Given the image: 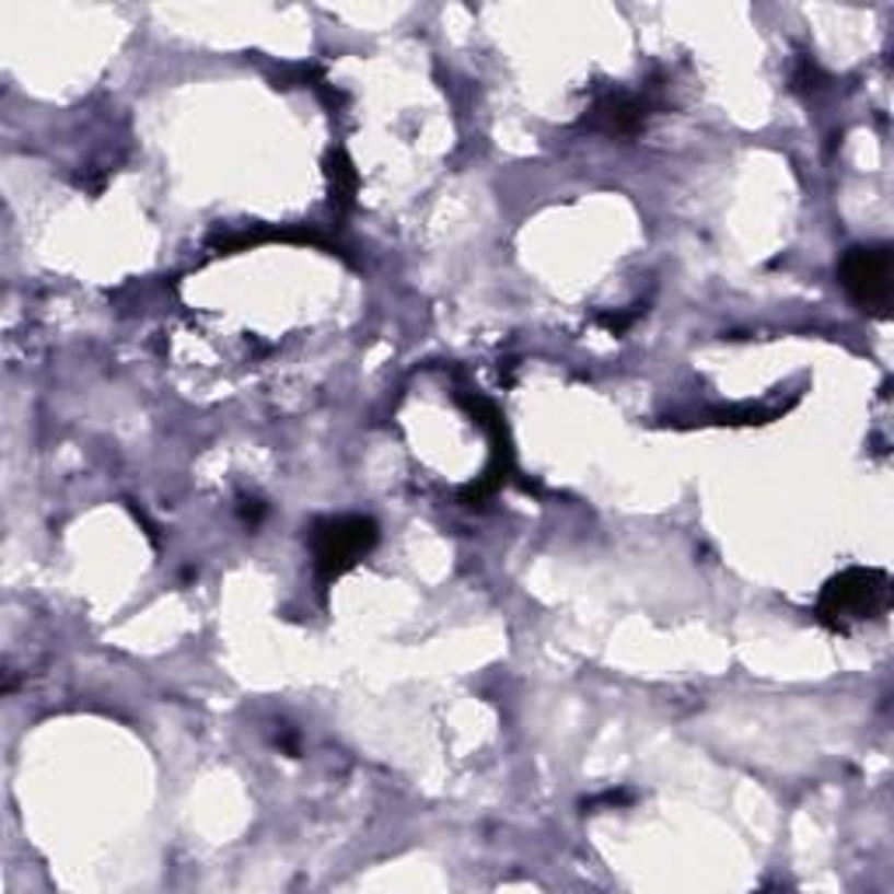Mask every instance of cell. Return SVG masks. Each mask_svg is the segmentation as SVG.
Instances as JSON below:
<instances>
[{
    "label": "cell",
    "instance_id": "10",
    "mask_svg": "<svg viewBox=\"0 0 894 894\" xmlns=\"http://www.w3.org/2000/svg\"><path fill=\"white\" fill-rule=\"evenodd\" d=\"M623 808V804H632V793L629 790H608V793H601V797H594V800H588V804H583V811H594V808Z\"/></svg>",
    "mask_w": 894,
    "mask_h": 894
},
{
    "label": "cell",
    "instance_id": "6",
    "mask_svg": "<svg viewBox=\"0 0 894 894\" xmlns=\"http://www.w3.org/2000/svg\"><path fill=\"white\" fill-rule=\"evenodd\" d=\"M782 413H787V409H769V406L744 403V406L709 409V413H703L699 423H706V427H762V423H773V419L782 416Z\"/></svg>",
    "mask_w": 894,
    "mask_h": 894
},
{
    "label": "cell",
    "instance_id": "2",
    "mask_svg": "<svg viewBox=\"0 0 894 894\" xmlns=\"http://www.w3.org/2000/svg\"><path fill=\"white\" fill-rule=\"evenodd\" d=\"M381 532L374 518L363 514H339V518H318L307 532L312 545V562L322 594L333 588L339 577L350 573L363 556H371Z\"/></svg>",
    "mask_w": 894,
    "mask_h": 894
},
{
    "label": "cell",
    "instance_id": "4",
    "mask_svg": "<svg viewBox=\"0 0 894 894\" xmlns=\"http://www.w3.org/2000/svg\"><path fill=\"white\" fill-rule=\"evenodd\" d=\"M653 116V102L647 95H636V91L615 88L597 95L594 105L588 108V116L580 119V126H588L594 133H605L615 140H632L636 133H643V126Z\"/></svg>",
    "mask_w": 894,
    "mask_h": 894
},
{
    "label": "cell",
    "instance_id": "3",
    "mask_svg": "<svg viewBox=\"0 0 894 894\" xmlns=\"http://www.w3.org/2000/svg\"><path fill=\"white\" fill-rule=\"evenodd\" d=\"M891 245H852L838 259V283L856 307L870 315H887L891 307Z\"/></svg>",
    "mask_w": 894,
    "mask_h": 894
},
{
    "label": "cell",
    "instance_id": "5",
    "mask_svg": "<svg viewBox=\"0 0 894 894\" xmlns=\"http://www.w3.org/2000/svg\"><path fill=\"white\" fill-rule=\"evenodd\" d=\"M325 178H328V189H333V204L339 210H350L357 199V189H360V175L353 169L350 154H346L342 148H333L325 154Z\"/></svg>",
    "mask_w": 894,
    "mask_h": 894
},
{
    "label": "cell",
    "instance_id": "7",
    "mask_svg": "<svg viewBox=\"0 0 894 894\" xmlns=\"http://www.w3.org/2000/svg\"><path fill=\"white\" fill-rule=\"evenodd\" d=\"M825 81H828L825 70H821L811 57H800L797 60V70H793V88L797 91H817Z\"/></svg>",
    "mask_w": 894,
    "mask_h": 894
},
{
    "label": "cell",
    "instance_id": "1",
    "mask_svg": "<svg viewBox=\"0 0 894 894\" xmlns=\"http://www.w3.org/2000/svg\"><path fill=\"white\" fill-rule=\"evenodd\" d=\"M891 608V573L881 567H849L835 573L817 594L814 618L828 632L846 636L863 623H878Z\"/></svg>",
    "mask_w": 894,
    "mask_h": 894
},
{
    "label": "cell",
    "instance_id": "9",
    "mask_svg": "<svg viewBox=\"0 0 894 894\" xmlns=\"http://www.w3.org/2000/svg\"><path fill=\"white\" fill-rule=\"evenodd\" d=\"M239 514H242V521H245L248 527H255V524H259V521L266 518V503H263L259 497H242V500H239Z\"/></svg>",
    "mask_w": 894,
    "mask_h": 894
},
{
    "label": "cell",
    "instance_id": "8",
    "mask_svg": "<svg viewBox=\"0 0 894 894\" xmlns=\"http://www.w3.org/2000/svg\"><path fill=\"white\" fill-rule=\"evenodd\" d=\"M640 315H643V312H640V304H636V312H615V315L608 312V315H597L594 322H597V325H605L612 336H623L626 328H629L636 318H640Z\"/></svg>",
    "mask_w": 894,
    "mask_h": 894
}]
</instances>
